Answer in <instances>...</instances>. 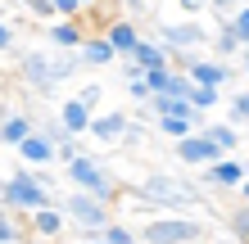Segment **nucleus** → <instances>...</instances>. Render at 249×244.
<instances>
[{"label": "nucleus", "mask_w": 249, "mask_h": 244, "mask_svg": "<svg viewBox=\"0 0 249 244\" xmlns=\"http://www.w3.org/2000/svg\"><path fill=\"white\" fill-rule=\"evenodd\" d=\"M86 59H82V50H54V46H46V50H23V59H18V77H23V86H32V91H41V95H50L59 81H68L72 73H77Z\"/></svg>", "instance_id": "obj_1"}, {"label": "nucleus", "mask_w": 249, "mask_h": 244, "mask_svg": "<svg viewBox=\"0 0 249 244\" xmlns=\"http://www.w3.org/2000/svg\"><path fill=\"white\" fill-rule=\"evenodd\" d=\"M131 195L150 208H199L204 204L199 185H190L181 177H168V172H150L141 185H131Z\"/></svg>", "instance_id": "obj_2"}, {"label": "nucleus", "mask_w": 249, "mask_h": 244, "mask_svg": "<svg viewBox=\"0 0 249 244\" xmlns=\"http://www.w3.org/2000/svg\"><path fill=\"white\" fill-rule=\"evenodd\" d=\"M0 195H5L9 212L18 208V212H32V217H36V212H46V208H59V199L50 195V185L41 177H32V172H23V167L5 177V190H0Z\"/></svg>", "instance_id": "obj_3"}, {"label": "nucleus", "mask_w": 249, "mask_h": 244, "mask_svg": "<svg viewBox=\"0 0 249 244\" xmlns=\"http://www.w3.org/2000/svg\"><path fill=\"white\" fill-rule=\"evenodd\" d=\"M209 222H195V217H154L141 226V244H199Z\"/></svg>", "instance_id": "obj_4"}, {"label": "nucleus", "mask_w": 249, "mask_h": 244, "mask_svg": "<svg viewBox=\"0 0 249 244\" xmlns=\"http://www.w3.org/2000/svg\"><path fill=\"white\" fill-rule=\"evenodd\" d=\"M59 208H64V217H68L72 226H77V231H86V235H105L109 226H113V217H109V204H100V199L82 195V190L64 195V199H59Z\"/></svg>", "instance_id": "obj_5"}, {"label": "nucleus", "mask_w": 249, "mask_h": 244, "mask_svg": "<svg viewBox=\"0 0 249 244\" xmlns=\"http://www.w3.org/2000/svg\"><path fill=\"white\" fill-rule=\"evenodd\" d=\"M64 172H68V181L77 185L82 195L100 199V204H113V199H118V185H113V177L91 159V154H82V159H77V163H68Z\"/></svg>", "instance_id": "obj_6"}, {"label": "nucleus", "mask_w": 249, "mask_h": 244, "mask_svg": "<svg viewBox=\"0 0 249 244\" xmlns=\"http://www.w3.org/2000/svg\"><path fill=\"white\" fill-rule=\"evenodd\" d=\"M159 41L172 50V54H195V46L209 41L199 18H181V23H159Z\"/></svg>", "instance_id": "obj_7"}, {"label": "nucleus", "mask_w": 249, "mask_h": 244, "mask_svg": "<svg viewBox=\"0 0 249 244\" xmlns=\"http://www.w3.org/2000/svg\"><path fill=\"white\" fill-rule=\"evenodd\" d=\"M245 181H249L245 159H222V163H213V167L199 172V185H209V190H240Z\"/></svg>", "instance_id": "obj_8"}, {"label": "nucleus", "mask_w": 249, "mask_h": 244, "mask_svg": "<svg viewBox=\"0 0 249 244\" xmlns=\"http://www.w3.org/2000/svg\"><path fill=\"white\" fill-rule=\"evenodd\" d=\"M172 154H177V159H181L186 167H199V172L227 159V154H222V149H217V145H213V140H209V136H204V131H199V136H186V140H181V145H177V149H172Z\"/></svg>", "instance_id": "obj_9"}, {"label": "nucleus", "mask_w": 249, "mask_h": 244, "mask_svg": "<svg viewBox=\"0 0 249 244\" xmlns=\"http://www.w3.org/2000/svg\"><path fill=\"white\" fill-rule=\"evenodd\" d=\"M105 41L118 50V59H131V54L141 50V41H145V36H141V27L131 23V18H118V23H109V27H105Z\"/></svg>", "instance_id": "obj_10"}, {"label": "nucleus", "mask_w": 249, "mask_h": 244, "mask_svg": "<svg viewBox=\"0 0 249 244\" xmlns=\"http://www.w3.org/2000/svg\"><path fill=\"white\" fill-rule=\"evenodd\" d=\"M186 77L195 81V86H209V91H222V86H227L231 77H236V73H231V68H227L222 59H195Z\"/></svg>", "instance_id": "obj_11"}, {"label": "nucleus", "mask_w": 249, "mask_h": 244, "mask_svg": "<svg viewBox=\"0 0 249 244\" xmlns=\"http://www.w3.org/2000/svg\"><path fill=\"white\" fill-rule=\"evenodd\" d=\"M150 113H154V122L159 118H181V122H199L204 127V113H195V104H190V99H177V95H154Z\"/></svg>", "instance_id": "obj_12"}, {"label": "nucleus", "mask_w": 249, "mask_h": 244, "mask_svg": "<svg viewBox=\"0 0 249 244\" xmlns=\"http://www.w3.org/2000/svg\"><path fill=\"white\" fill-rule=\"evenodd\" d=\"M54 113H59V122L68 127L72 136H86V131H91V127H95V118H91V109H86V104H82L77 95H72V99H64V104L54 109Z\"/></svg>", "instance_id": "obj_13"}, {"label": "nucleus", "mask_w": 249, "mask_h": 244, "mask_svg": "<svg viewBox=\"0 0 249 244\" xmlns=\"http://www.w3.org/2000/svg\"><path fill=\"white\" fill-rule=\"evenodd\" d=\"M50 46L54 50H82L91 36H82V23H72V18H59V23H50Z\"/></svg>", "instance_id": "obj_14"}, {"label": "nucleus", "mask_w": 249, "mask_h": 244, "mask_svg": "<svg viewBox=\"0 0 249 244\" xmlns=\"http://www.w3.org/2000/svg\"><path fill=\"white\" fill-rule=\"evenodd\" d=\"M0 136H5V149H23V140H32L36 136V127H32V118H27V113H5V131H0Z\"/></svg>", "instance_id": "obj_15"}, {"label": "nucleus", "mask_w": 249, "mask_h": 244, "mask_svg": "<svg viewBox=\"0 0 249 244\" xmlns=\"http://www.w3.org/2000/svg\"><path fill=\"white\" fill-rule=\"evenodd\" d=\"M145 73H154V68H172V50L163 46V41H141V50L131 54Z\"/></svg>", "instance_id": "obj_16"}, {"label": "nucleus", "mask_w": 249, "mask_h": 244, "mask_svg": "<svg viewBox=\"0 0 249 244\" xmlns=\"http://www.w3.org/2000/svg\"><path fill=\"white\" fill-rule=\"evenodd\" d=\"M18 159H23V163H36V167H50L54 159H59V149H54L50 140H46V136L36 131L32 140H23V149H18Z\"/></svg>", "instance_id": "obj_17"}, {"label": "nucleus", "mask_w": 249, "mask_h": 244, "mask_svg": "<svg viewBox=\"0 0 249 244\" xmlns=\"http://www.w3.org/2000/svg\"><path fill=\"white\" fill-rule=\"evenodd\" d=\"M127 127H131L127 109H118V113H105V118H95L91 136H95V140H123V136H127Z\"/></svg>", "instance_id": "obj_18"}, {"label": "nucleus", "mask_w": 249, "mask_h": 244, "mask_svg": "<svg viewBox=\"0 0 249 244\" xmlns=\"http://www.w3.org/2000/svg\"><path fill=\"white\" fill-rule=\"evenodd\" d=\"M64 226H68L64 208H46V212H36V217H32V231H36L41 240H59V235H64Z\"/></svg>", "instance_id": "obj_19"}, {"label": "nucleus", "mask_w": 249, "mask_h": 244, "mask_svg": "<svg viewBox=\"0 0 249 244\" xmlns=\"http://www.w3.org/2000/svg\"><path fill=\"white\" fill-rule=\"evenodd\" d=\"M82 59H86V68H105V64L118 59V50H113L105 36H91V41L82 46Z\"/></svg>", "instance_id": "obj_20"}, {"label": "nucleus", "mask_w": 249, "mask_h": 244, "mask_svg": "<svg viewBox=\"0 0 249 244\" xmlns=\"http://www.w3.org/2000/svg\"><path fill=\"white\" fill-rule=\"evenodd\" d=\"M204 136H209L222 154H236V149H240V131H236L231 122H209V127H204Z\"/></svg>", "instance_id": "obj_21"}, {"label": "nucleus", "mask_w": 249, "mask_h": 244, "mask_svg": "<svg viewBox=\"0 0 249 244\" xmlns=\"http://www.w3.org/2000/svg\"><path fill=\"white\" fill-rule=\"evenodd\" d=\"M36 131H41V136H46V140H50V145H54V149H68V145H72V131H68V127L59 122V113H50V118H46V122H41V127H36Z\"/></svg>", "instance_id": "obj_22"}, {"label": "nucleus", "mask_w": 249, "mask_h": 244, "mask_svg": "<svg viewBox=\"0 0 249 244\" xmlns=\"http://www.w3.org/2000/svg\"><path fill=\"white\" fill-rule=\"evenodd\" d=\"M227 109H231V113H227L231 127H249V91H236V95L227 99Z\"/></svg>", "instance_id": "obj_23"}, {"label": "nucleus", "mask_w": 249, "mask_h": 244, "mask_svg": "<svg viewBox=\"0 0 249 244\" xmlns=\"http://www.w3.org/2000/svg\"><path fill=\"white\" fill-rule=\"evenodd\" d=\"M172 81H177V73L172 68H154V73H145V86H150V95H168Z\"/></svg>", "instance_id": "obj_24"}, {"label": "nucleus", "mask_w": 249, "mask_h": 244, "mask_svg": "<svg viewBox=\"0 0 249 244\" xmlns=\"http://www.w3.org/2000/svg\"><path fill=\"white\" fill-rule=\"evenodd\" d=\"M213 50H217V59H231V54L245 50V46H240V36L231 32V27H222V32H217V41H213Z\"/></svg>", "instance_id": "obj_25"}, {"label": "nucleus", "mask_w": 249, "mask_h": 244, "mask_svg": "<svg viewBox=\"0 0 249 244\" xmlns=\"http://www.w3.org/2000/svg\"><path fill=\"white\" fill-rule=\"evenodd\" d=\"M227 222H231V235H236L240 244H249V204H240V208L231 212Z\"/></svg>", "instance_id": "obj_26"}, {"label": "nucleus", "mask_w": 249, "mask_h": 244, "mask_svg": "<svg viewBox=\"0 0 249 244\" xmlns=\"http://www.w3.org/2000/svg\"><path fill=\"white\" fill-rule=\"evenodd\" d=\"M217 99H222V91H209V86H195V95H190V104H195V113H209Z\"/></svg>", "instance_id": "obj_27"}, {"label": "nucleus", "mask_w": 249, "mask_h": 244, "mask_svg": "<svg viewBox=\"0 0 249 244\" xmlns=\"http://www.w3.org/2000/svg\"><path fill=\"white\" fill-rule=\"evenodd\" d=\"M105 244H141V235H136V231H127L123 222H113L109 231H105Z\"/></svg>", "instance_id": "obj_28"}, {"label": "nucleus", "mask_w": 249, "mask_h": 244, "mask_svg": "<svg viewBox=\"0 0 249 244\" xmlns=\"http://www.w3.org/2000/svg\"><path fill=\"white\" fill-rule=\"evenodd\" d=\"M14 46H18V27H14V18H5L0 23V50L14 54Z\"/></svg>", "instance_id": "obj_29"}, {"label": "nucleus", "mask_w": 249, "mask_h": 244, "mask_svg": "<svg viewBox=\"0 0 249 244\" xmlns=\"http://www.w3.org/2000/svg\"><path fill=\"white\" fill-rule=\"evenodd\" d=\"M145 140H150V136H145V127H141V122H131V127H127V136H123V149H145Z\"/></svg>", "instance_id": "obj_30"}, {"label": "nucleus", "mask_w": 249, "mask_h": 244, "mask_svg": "<svg viewBox=\"0 0 249 244\" xmlns=\"http://www.w3.org/2000/svg\"><path fill=\"white\" fill-rule=\"evenodd\" d=\"M227 27H231V32H236V36H240V46H249V5H245V9L236 14V18L227 23Z\"/></svg>", "instance_id": "obj_31"}, {"label": "nucleus", "mask_w": 249, "mask_h": 244, "mask_svg": "<svg viewBox=\"0 0 249 244\" xmlns=\"http://www.w3.org/2000/svg\"><path fill=\"white\" fill-rule=\"evenodd\" d=\"M18 240H23V231L14 226V217L5 212V217H0V244H18Z\"/></svg>", "instance_id": "obj_32"}, {"label": "nucleus", "mask_w": 249, "mask_h": 244, "mask_svg": "<svg viewBox=\"0 0 249 244\" xmlns=\"http://www.w3.org/2000/svg\"><path fill=\"white\" fill-rule=\"evenodd\" d=\"M54 9H59V18H72V23H77V14H86L82 0H54Z\"/></svg>", "instance_id": "obj_33"}, {"label": "nucleus", "mask_w": 249, "mask_h": 244, "mask_svg": "<svg viewBox=\"0 0 249 244\" xmlns=\"http://www.w3.org/2000/svg\"><path fill=\"white\" fill-rule=\"evenodd\" d=\"M177 5H181V14H186V18H199L204 9H213V0H177Z\"/></svg>", "instance_id": "obj_34"}, {"label": "nucleus", "mask_w": 249, "mask_h": 244, "mask_svg": "<svg viewBox=\"0 0 249 244\" xmlns=\"http://www.w3.org/2000/svg\"><path fill=\"white\" fill-rule=\"evenodd\" d=\"M77 99H82L86 109H95V104H100V86H95V81H91V86H82V91H77Z\"/></svg>", "instance_id": "obj_35"}, {"label": "nucleus", "mask_w": 249, "mask_h": 244, "mask_svg": "<svg viewBox=\"0 0 249 244\" xmlns=\"http://www.w3.org/2000/svg\"><path fill=\"white\" fill-rule=\"evenodd\" d=\"M118 5L131 14V18H136V14H145V9H150V5H145V0H118Z\"/></svg>", "instance_id": "obj_36"}, {"label": "nucleus", "mask_w": 249, "mask_h": 244, "mask_svg": "<svg viewBox=\"0 0 249 244\" xmlns=\"http://www.w3.org/2000/svg\"><path fill=\"white\" fill-rule=\"evenodd\" d=\"M240 64H245V77H249V46L240 50Z\"/></svg>", "instance_id": "obj_37"}, {"label": "nucleus", "mask_w": 249, "mask_h": 244, "mask_svg": "<svg viewBox=\"0 0 249 244\" xmlns=\"http://www.w3.org/2000/svg\"><path fill=\"white\" fill-rule=\"evenodd\" d=\"M240 204H249V181H245V185H240Z\"/></svg>", "instance_id": "obj_38"}, {"label": "nucleus", "mask_w": 249, "mask_h": 244, "mask_svg": "<svg viewBox=\"0 0 249 244\" xmlns=\"http://www.w3.org/2000/svg\"><path fill=\"white\" fill-rule=\"evenodd\" d=\"M95 5H100V0H82V9H95Z\"/></svg>", "instance_id": "obj_39"}, {"label": "nucleus", "mask_w": 249, "mask_h": 244, "mask_svg": "<svg viewBox=\"0 0 249 244\" xmlns=\"http://www.w3.org/2000/svg\"><path fill=\"white\" fill-rule=\"evenodd\" d=\"M86 244H105V235H100V240H86Z\"/></svg>", "instance_id": "obj_40"}]
</instances>
